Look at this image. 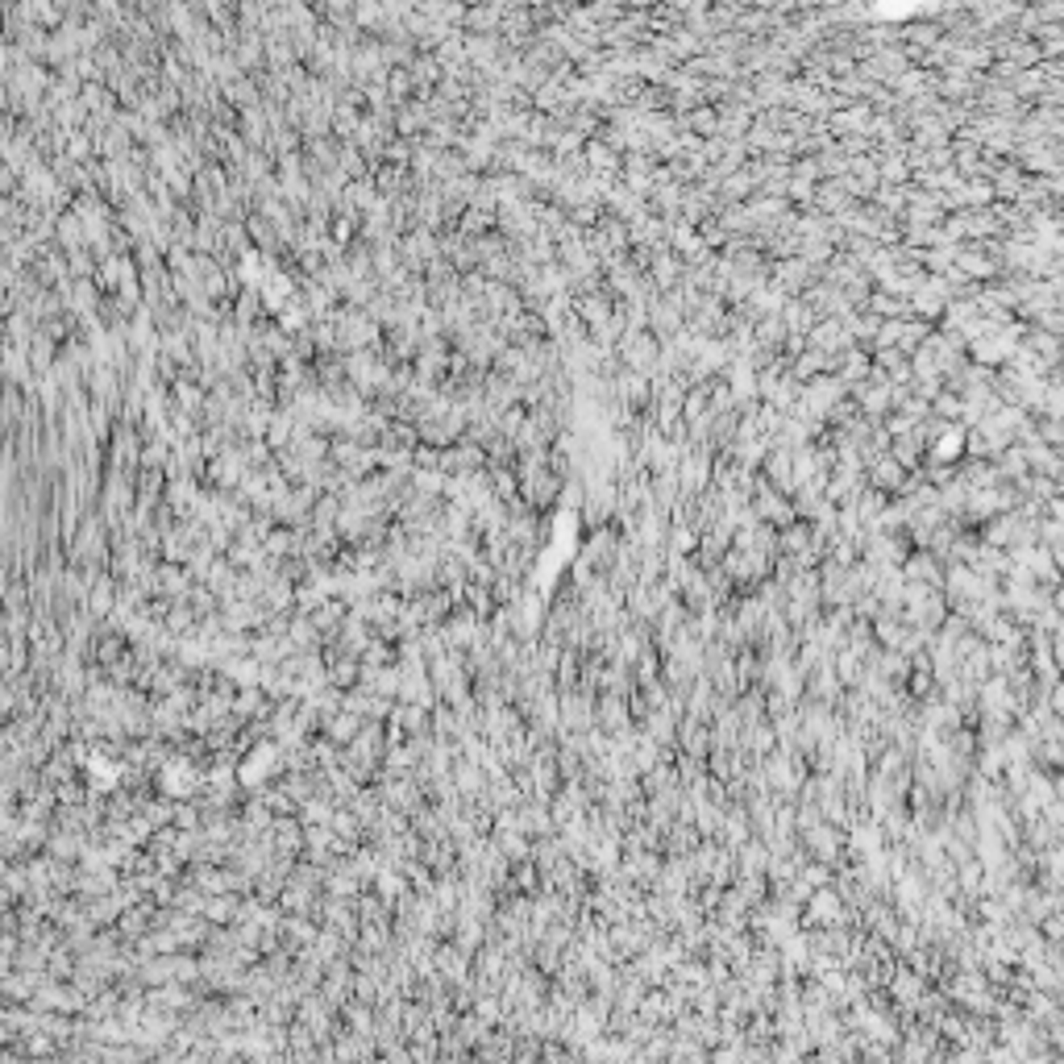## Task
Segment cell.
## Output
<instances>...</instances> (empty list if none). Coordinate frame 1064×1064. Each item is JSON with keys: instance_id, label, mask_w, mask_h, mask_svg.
Segmentation results:
<instances>
[{"instance_id": "6da1fadb", "label": "cell", "mask_w": 1064, "mask_h": 1064, "mask_svg": "<svg viewBox=\"0 0 1064 1064\" xmlns=\"http://www.w3.org/2000/svg\"><path fill=\"white\" fill-rule=\"evenodd\" d=\"M620 549H624V532H616L612 524H599V528H587V537L578 545V557L590 562L599 574H607L612 562L620 557Z\"/></svg>"}, {"instance_id": "7a4b0ae2", "label": "cell", "mask_w": 1064, "mask_h": 1064, "mask_svg": "<svg viewBox=\"0 0 1064 1064\" xmlns=\"http://www.w3.org/2000/svg\"><path fill=\"white\" fill-rule=\"evenodd\" d=\"M453 782H458V795L466 798V803H475V798H483V790H487V770H483V761H470V756H458L453 761Z\"/></svg>"}, {"instance_id": "3957f363", "label": "cell", "mask_w": 1064, "mask_h": 1064, "mask_svg": "<svg viewBox=\"0 0 1064 1064\" xmlns=\"http://www.w3.org/2000/svg\"><path fill=\"white\" fill-rule=\"evenodd\" d=\"M387 724H399L408 736H424V732H433V707L408 703V699H396V711H391V719H387Z\"/></svg>"}, {"instance_id": "277c9868", "label": "cell", "mask_w": 1064, "mask_h": 1064, "mask_svg": "<svg viewBox=\"0 0 1064 1064\" xmlns=\"http://www.w3.org/2000/svg\"><path fill=\"white\" fill-rule=\"evenodd\" d=\"M362 724H366V719H362L358 711H349V707H341V711H337L333 719H324V728H321V732H324V736H329V740H333V744H341V748H349V744H354V736H358V732H362Z\"/></svg>"}, {"instance_id": "5b68a950", "label": "cell", "mask_w": 1064, "mask_h": 1064, "mask_svg": "<svg viewBox=\"0 0 1064 1064\" xmlns=\"http://www.w3.org/2000/svg\"><path fill=\"white\" fill-rule=\"evenodd\" d=\"M138 981L146 989L175 981V952H158V956H150V961H141L138 964Z\"/></svg>"}, {"instance_id": "8992f818", "label": "cell", "mask_w": 1064, "mask_h": 1064, "mask_svg": "<svg viewBox=\"0 0 1064 1064\" xmlns=\"http://www.w3.org/2000/svg\"><path fill=\"white\" fill-rule=\"evenodd\" d=\"M491 840H495V848H500L503 857L512 860H532V836H524V832H503V828H495L491 832Z\"/></svg>"}, {"instance_id": "52a82bcc", "label": "cell", "mask_w": 1064, "mask_h": 1064, "mask_svg": "<svg viewBox=\"0 0 1064 1064\" xmlns=\"http://www.w3.org/2000/svg\"><path fill=\"white\" fill-rule=\"evenodd\" d=\"M412 832H420L424 840H449V823L441 820V811L433 803H424L416 815H412Z\"/></svg>"}, {"instance_id": "ba28073f", "label": "cell", "mask_w": 1064, "mask_h": 1064, "mask_svg": "<svg viewBox=\"0 0 1064 1064\" xmlns=\"http://www.w3.org/2000/svg\"><path fill=\"white\" fill-rule=\"evenodd\" d=\"M312 948L321 952V961L329 964V961H337V956H349V952H354V940H346L337 927L321 924V936H316V944H312Z\"/></svg>"}, {"instance_id": "9c48e42d", "label": "cell", "mask_w": 1064, "mask_h": 1064, "mask_svg": "<svg viewBox=\"0 0 1064 1064\" xmlns=\"http://www.w3.org/2000/svg\"><path fill=\"white\" fill-rule=\"evenodd\" d=\"M329 682H333V686H341V691L358 686V682H362V657L358 653H341L337 661H329Z\"/></svg>"}, {"instance_id": "30bf717a", "label": "cell", "mask_w": 1064, "mask_h": 1064, "mask_svg": "<svg viewBox=\"0 0 1064 1064\" xmlns=\"http://www.w3.org/2000/svg\"><path fill=\"white\" fill-rule=\"evenodd\" d=\"M237 910H242V894H208V907H204V919L212 924H237Z\"/></svg>"}, {"instance_id": "8fae6325", "label": "cell", "mask_w": 1064, "mask_h": 1064, "mask_svg": "<svg viewBox=\"0 0 1064 1064\" xmlns=\"http://www.w3.org/2000/svg\"><path fill=\"white\" fill-rule=\"evenodd\" d=\"M329 828H333L341 840H349V844H362V840H366V823H362L358 815H354V807H346V803L333 811V823H329Z\"/></svg>"}, {"instance_id": "7c38bea8", "label": "cell", "mask_w": 1064, "mask_h": 1064, "mask_svg": "<svg viewBox=\"0 0 1064 1064\" xmlns=\"http://www.w3.org/2000/svg\"><path fill=\"white\" fill-rule=\"evenodd\" d=\"M371 885H374V890H379V894L387 898V902H396V898L404 894V890H408L412 882H408V877H404V869H399L396 860H387V865H383V869H379V877H374Z\"/></svg>"}, {"instance_id": "4fadbf2b", "label": "cell", "mask_w": 1064, "mask_h": 1064, "mask_svg": "<svg viewBox=\"0 0 1064 1064\" xmlns=\"http://www.w3.org/2000/svg\"><path fill=\"white\" fill-rule=\"evenodd\" d=\"M362 661H366V666H396V661H399V644L374 632L371 644H366V653H362Z\"/></svg>"}, {"instance_id": "5bb4252c", "label": "cell", "mask_w": 1064, "mask_h": 1064, "mask_svg": "<svg viewBox=\"0 0 1064 1064\" xmlns=\"http://www.w3.org/2000/svg\"><path fill=\"white\" fill-rule=\"evenodd\" d=\"M333 811H337V803H329V798H308V803L300 807V820L304 823H333Z\"/></svg>"}]
</instances>
